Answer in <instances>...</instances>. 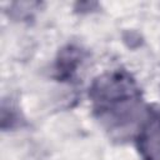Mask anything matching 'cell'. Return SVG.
I'll use <instances>...</instances> for the list:
<instances>
[{"mask_svg": "<svg viewBox=\"0 0 160 160\" xmlns=\"http://www.w3.org/2000/svg\"><path fill=\"white\" fill-rule=\"evenodd\" d=\"M144 146L150 154H158L160 151V121L152 122L144 135Z\"/></svg>", "mask_w": 160, "mask_h": 160, "instance_id": "6da1fadb", "label": "cell"}, {"mask_svg": "<svg viewBox=\"0 0 160 160\" xmlns=\"http://www.w3.org/2000/svg\"><path fill=\"white\" fill-rule=\"evenodd\" d=\"M79 60V51L78 49H74L69 46L68 49H64L61 51L60 59H59V69L61 71H72L78 64Z\"/></svg>", "mask_w": 160, "mask_h": 160, "instance_id": "7a4b0ae2", "label": "cell"}]
</instances>
